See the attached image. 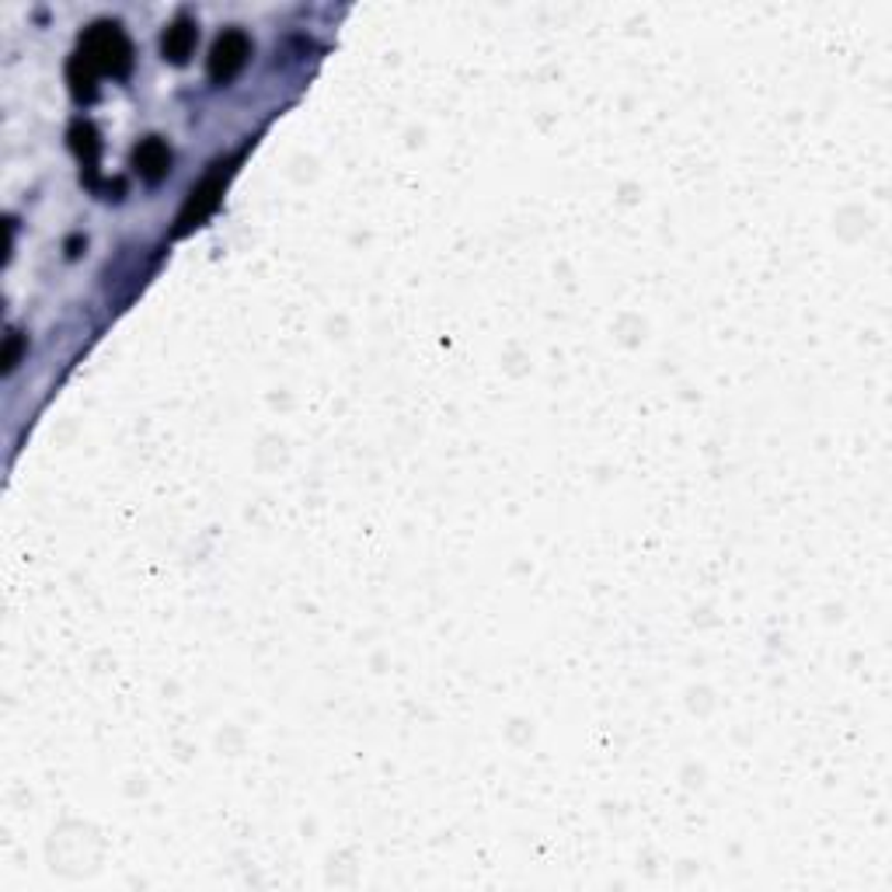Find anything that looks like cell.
Segmentation results:
<instances>
[{
	"label": "cell",
	"instance_id": "obj_1",
	"mask_svg": "<svg viewBox=\"0 0 892 892\" xmlns=\"http://www.w3.org/2000/svg\"><path fill=\"white\" fill-rule=\"evenodd\" d=\"M129 67V43L126 35L119 32V25H94L84 43L81 53L73 56L70 63V84L78 99H91V84L99 73H126Z\"/></svg>",
	"mask_w": 892,
	"mask_h": 892
},
{
	"label": "cell",
	"instance_id": "obj_2",
	"mask_svg": "<svg viewBox=\"0 0 892 892\" xmlns=\"http://www.w3.org/2000/svg\"><path fill=\"white\" fill-rule=\"evenodd\" d=\"M227 164H217L210 175L202 178V185L199 188H193V196H188V202H185V210H182V217H178V234H185V231H193L196 223H202L206 217L213 213V206L220 202V193H223V182H227V171H223Z\"/></svg>",
	"mask_w": 892,
	"mask_h": 892
},
{
	"label": "cell",
	"instance_id": "obj_3",
	"mask_svg": "<svg viewBox=\"0 0 892 892\" xmlns=\"http://www.w3.org/2000/svg\"><path fill=\"white\" fill-rule=\"evenodd\" d=\"M248 53H252V46H248V39H244L241 32H227V35H220L217 46H213V56H210V78H213L217 84H227V81H231L234 73L244 67V60H248Z\"/></svg>",
	"mask_w": 892,
	"mask_h": 892
},
{
	"label": "cell",
	"instance_id": "obj_4",
	"mask_svg": "<svg viewBox=\"0 0 892 892\" xmlns=\"http://www.w3.org/2000/svg\"><path fill=\"white\" fill-rule=\"evenodd\" d=\"M132 164H137V171L147 182H161L171 171V150H167L164 140L150 137V140H143L137 150H132Z\"/></svg>",
	"mask_w": 892,
	"mask_h": 892
},
{
	"label": "cell",
	"instance_id": "obj_5",
	"mask_svg": "<svg viewBox=\"0 0 892 892\" xmlns=\"http://www.w3.org/2000/svg\"><path fill=\"white\" fill-rule=\"evenodd\" d=\"M193 46H196V28L193 25L178 22V25H171L164 32V56H167V60H175V63L188 60Z\"/></svg>",
	"mask_w": 892,
	"mask_h": 892
}]
</instances>
